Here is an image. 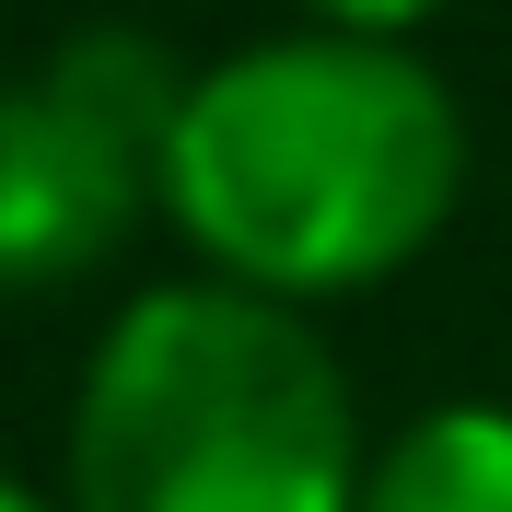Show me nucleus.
<instances>
[{
	"label": "nucleus",
	"mask_w": 512,
	"mask_h": 512,
	"mask_svg": "<svg viewBox=\"0 0 512 512\" xmlns=\"http://www.w3.org/2000/svg\"><path fill=\"white\" fill-rule=\"evenodd\" d=\"M466 163V105L419 59V35L280 24L187 70L163 140V222L210 280L326 315L443 245Z\"/></svg>",
	"instance_id": "nucleus-1"
},
{
	"label": "nucleus",
	"mask_w": 512,
	"mask_h": 512,
	"mask_svg": "<svg viewBox=\"0 0 512 512\" xmlns=\"http://www.w3.org/2000/svg\"><path fill=\"white\" fill-rule=\"evenodd\" d=\"M361 396L303 303L245 280H152L70 384V512H361Z\"/></svg>",
	"instance_id": "nucleus-2"
},
{
	"label": "nucleus",
	"mask_w": 512,
	"mask_h": 512,
	"mask_svg": "<svg viewBox=\"0 0 512 512\" xmlns=\"http://www.w3.org/2000/svg\"><path fill=\"white\" fill-rule=\"evenodd\" d=\"M187 70L140 24H82L47 70L0 82V303L70 291L163 210Z\"/></svg>",
	"instance_id": "nucleus-3"
},
{
	"label": "nucleus",
	"mask_w": 512,
	"mask_h": 512,
	"mask_svg": "<svg viewBox=\"0 0 512 512\" xmlns=\"http://www.w3.org/2000/svg\"><path fill=\"white\" fill-rule=\"evenodd\" d=\"M361 512H512V408L443 396V408L396 419L361 466Z\"/></svg>",
	"instance_id": "nucleus-4"
},
{
	"label": "nucleus",
	"mask_w": 512,
	"mask_h": 512,
	"mask_svg": "<svg viewBox=\"0 0 512 512\" xmlns=\"http://www.w3.org/2000/svg\"><path fill=\"white\" fill-rule=\"evenodd\" d=\"M291 24H338V35H419V24H443L454 0H280Z\"/></svg>",
	"instance_id": "nucleus-5"
},
{
	"label": "nucleus",
	"mask_w": 512,
	"mask_h": 512,
	"mask_svg": "<svg viewBox=\"0 0 512 512\" xmlns=\"http://www.w3.org/2000/svg\"><path fill=\"white\" fill-rule=\"evenodd\" d=\"M0 512H70L59 489H35V478H12V466H0Z\"/></svg>",
	"instance_id": "nucleus-6"
}]
</instances>
